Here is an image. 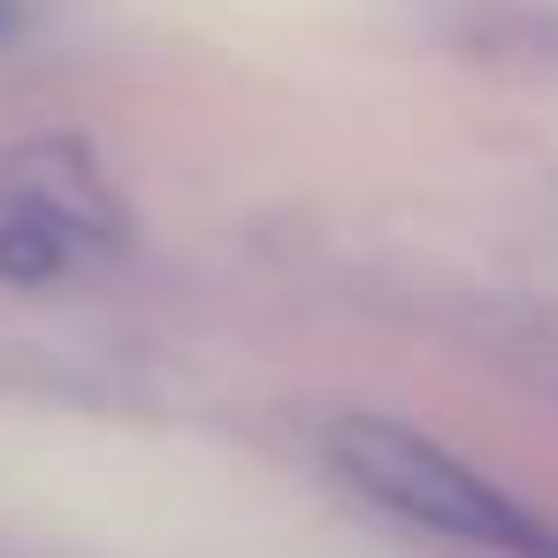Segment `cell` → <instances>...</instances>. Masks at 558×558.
I'll use <instances>...</instances> for the list:
<instances>
[{"label":"cell","mask_w":558,"mask_h":558,"mask_svg":"<svg viewBox=\"0 0 558 558\" xmlns=\"http://www.w3.org/2000/svg\"><path fill=\"white\" fill-rule=\"evenodd\" d=\"M0 199L47 215L54 230H70L77 253L123 245V207H116V192L100 184V169H93L70 138H39V146H24L9 169H0Z\"/></svg>","instance_id":"7a4b0ae2"},{"label":"cell","mask_w":558,"mask_h":558,"mask_svg":"<svg viewBox=\"0 0 558 558\" xmlns=\"http://www.w3.org/2000/svg\"><path fill=\"white\" fill-rule=\"evenodd\" d=\"M70 260H77L70 230H54L47 215L0 199V276H9V283H54Z\"/></svg>","instance_id":"3957f363"},{"label":"cell","mask_w":558,"mask_h":558,"mask_svg":"<svg viewBox=\"0 0 558 558\" xmlns=\"http://www.w3.org/2000/svg\"><path fill=\"white\" fill-rule=\"evenodd\" d=\"M329 466L383 512L444 535V543H466V550H489V558H558V520L535 512L527 497L497 489L489 474H474L459 451H444L436 436L405 428V421H383V413H344L329 428Z\"/></svg>","instance_id":"6da1fadb"},{"label":"cell","mask_w":558,"mask_h":558,"mask_svg":"<svg viewBox=\"0 0 558 558\" xmlns=\"http://www.w3.org/2000/svg\"><path fill=\"white\" fill-rule=\"evenodd\" d=\"M24 24H32V0H0V47L24 39Z\"/></svg>","instance_id":"277c9868"}]
</instances>
